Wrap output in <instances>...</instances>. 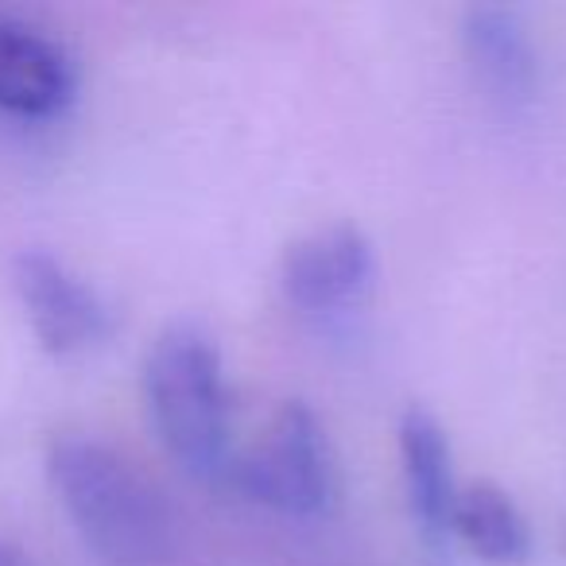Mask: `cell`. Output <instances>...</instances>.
Returning <instances> with one entry per match:
<instances>
[{
  "label": "cell",
  "mask_w": 566,
  "mask_h": 566,
  "mask_svg": "<svg viewBox=\"0 0 566 566\" xmlns=\"http://www.w3.org/2000/svg\"><path fill=\"white\" fill-rule=\"evenodd\" d=\"M48 481L74 532L105 566L167 563V504L125 454L86 434H63L48 447Z\"/></svg>",
  "instance_id": "cell-1"
},
{
  "label": "cell",
  "mask_w": 566,
  "mask_h": 566,
  "mask_svg": "<svg viewBox=\"0 0 566 566\" xmlns=\"http://www.w3.org/2000/svg\"><path fill=\"white\" fill-rule=\"evenodd\" d=\"M144 403L164 450L202 481H226L233 462L229 442V388L221 349L202 326L175 323L144 357Z\"/></svg>",
  "instance_id": "cell-2"
},
{
  "label": "cell",
  "mask_w": 566,
  "mask_h": 566,
  "mask_svg": "<svg viewBox=\"0 0 566 566\" xmlns=\"http://www.w3.org/2000/svg\"><path fill=\"white\" fill-rule=\"evenodd\" d=\"M226 481L256 504L287 516L331 512L338 501V462L315 408L303 400L283 403L268 431L244 454H233Z\"/></svg>",
  "instance_id": "cell-3"
},
{
  "label": "cell",
  "mask_w": 566,
  "mask_h": 566,
  "mask_svg": "<svg viewBox=\"0 0 566 566\" xmlns=\"http://www.w3.org/2000/svg\"><path fill=\"white\" fill-rule=\"evenodd\" d=\"M17 292L35 342L55 357H78L109 338V307L90 280L48 249H24L12 260Z\"/></svg>",
  "instance_id": "cell-4"
},
{
  "label": "cell",
  "mask_w": 566,
  "mask_h": 566,
  "mask_svg": "<svg viewBox=\"0 0 566 566\" xmlns=\"http://www.w3.org/2000/svg\"><path fill=\"white\" fill-rule=\"evenodd\" d=\"M377 275L373 241L357 226H326L287 244L280 260L283 300L303 315H334L369 292Z\"/></svg>",
  "instance_id": "cell-5"
},
{
  "label": "cell",
  "mask_w": 566,
  "mask_h": 566,
  "mask_svg": "<svg viewBox=\"0 0 566 566\" xmlns=\"http://www.w3.org/2000/svg\"><path fill=\"white\" fill-rule=\"evenodd\" d=\"M78 94L74 59L48 32L0 12V113L24 120L59 117Z\"/></svg>",
  "instance_id": "cell-6"
},
{
  "label": "cell",
  "mask_w": 566,
  "mask_h": 566,
  "mask_svg": "<svg viewBox=\"0 0 566 566\" xmlns=\"http://www.w3.org/2000/svg\"><path fill=\"white\" fill-rule=\"evenodd\" d=\"M462 51L473 78L489 90V97L504 105H524L535 94L539 59L520 12L501 4H478L462 17Z\"/></svg>",
  "instance_id": "cell-7"
},
{
  "label": "cell",
  "mask_w": 566,
  "mask_h": 566,
  "mask_svg": "<svg viewBox=\"0 0 566 566\" xmlns=\"http://www.w3.org/2000/svg\"><path fill=\"white\" fill-rule=\"evenodd\" d=\"M400 465L408 504L427 535H450V512L458 501L450 434L427 408H408L400 419Z\"/></svg>",
  "instance_id": "cell-8"
},
{
  "label": "cell",
  "mask_w": 566,
  "mask_h": 566,
  "mask_svg": "<svg viewBox=\"0 0 566 566\" xmlns=\"http://www.w3.org/2000/svg\"><path fill=\"white\" fill-rule=\"evenodd\" d=\"M450 535L493 566H520L532 555V527L520 504L493 481L458 489L450 512Z\"/></svg>",
  "instance_id": "cell-9"
},
{
  "label": "cell",
  "mask_w": 566,
  "mask_h": 566,
  "mask_svg": "<svg viewBox=\"0 0 566 566\" xmlns=\"http://www.w3.org/2000/svg\"><path fill=\"white\" fill-rule=\"evenodd\" d=\"M0 566H32V563H28V555L17 547V543L0 539Z\"/></svg>",
  "instance_id": "cell-10"
}]
</instances>
